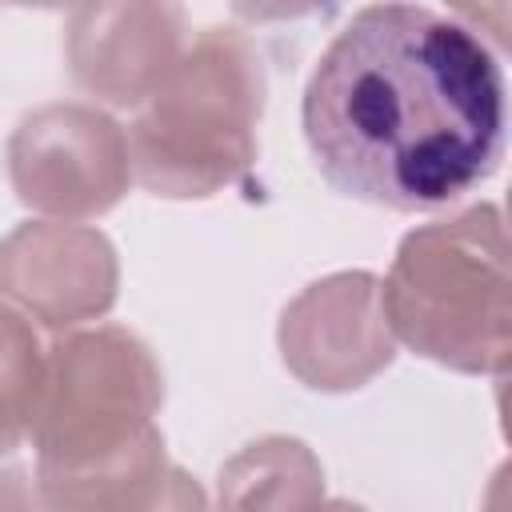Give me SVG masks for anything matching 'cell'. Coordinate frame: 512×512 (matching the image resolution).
<instances>
[{"instance_id": "1", "label": "cell", "mask_w": 512, "mask_h": 512, "mask_svg": "<svg viewBox=\"0 0 512 512\" xmlns=\"http://www.w3.org/2000/svg\"><path fill=\"white\" fill-rule=\"evenodd\" d=\"M300 116L336 192L392 212H436L500 168L508 84L492 44L460 16L368 4L320 52Z\"/></svg>"}, {"instance_id": "2", "label": "cell", "mask_w": 512, "mask_h": 512, "mask_svg": "<svg viewBox=\"0 0 512 512\" xmlns=\"http://www.w3.org/2000/svg\"><path fill=\"white\" fill-rule=\"evenodd\" d=\"M508 292V232L496 204H472L456 216L412 228L380 280L392 336L416 356L468 376L508 372Z\"/></svg>"}, {"instance_id": "3", "label": "cell", "mask_w": 512, "mask_h": 512, "mask_svg": "<svg viewBox=\"0 0 512 512\" xmlns=\"http://www.w3.org/2000/svg\"><path fill=\"white\" fill-rule=\"evenodd\" d=\"M264 96L260 52L240 28L196 32L128 128L132 176L164 200L232 188L256 164Z\"/></svg>"}, {"instance_id": "4", "label": "cell", "mask_w": 512, "mask_h": 512, "mask_svg": "<svg viewBox=\"0 0 512 512\" xmlns=\"http://www.w3.org/2000/svg\"><path fill=\"white\" fill-rule=\"evenodd\" d=\"M164 404V372L152 348L120 328H72L44 348V384L32 416L36 476L112 464L152 436Z\"/></svg>"}, {"instance_id": "5", "label": "cell", "mask_w": 512, "mask_h": 512, "mask_svg": "<svg viewBox=\"0 0 512 512\" xmlns=\"http://www.w3.org/2000/svg\"><path fill=\"white\" fill-rule=\"evenodd\" d=\"M8 180L16 200L48 220H96L132 184L128 132L96 104H40L8 136Z\"/></svg>"}, {"instance_id": "6", "label": "cell", "mask_w": 512, "mask_h": 512, "mask_svg": "<svg viewBox=\"0 0 512 512\" xmlns=\"http://www.w3.org/2000/svg\"><path fill=\"white\" fill-rule=\"evenodd\" d=\"M284 368L316 392H352L396 360V336L384 320L380 276L352 268L308 284L276 328Z\"/></svg>"}, {"instance_id": "7", "label": "cell", "mask_w": 512, "mask_h": 512, "mask_svg": "<svg viewBox=\"0 0 512 512\" xmlns=\"http://www.w3.org/2000/svg\"><path fill=\"white\" fill-rule=\"evenodd\" d=\"M120 292V260L100 228L24 220L0 240V296L44 328L100 320Z\"/></svg>"}, {"instance_id": "8", "label": "cell", "mask_w": 512, "mask_h": 512, "mask_svg": "<svg viewBox=\"0 0 512 512\" xmlns=\"http://www.w3.org/2000/svg\"><path fill=\"white\" fill-rule=\"evenodd\" d=\"M180 4H80L68 12L64 52L96 100L140 108L184 52Z\"/></svg>"}, {"instance_id": "9", "label": "cell", "mask_w": 512, "mask_h": 512, "mask_svg": "<svg viewBox=\"0 0 512 512\" xmlns=\"http://www.w3.org/2000/svg\"><path fill=\"white\" fill-rule=\"evenodd\" d=\"M324 468L296 436H260L224 460L216 512H320Z\"/></svg>"}, {"instance_id": "10", "label": "cell", "mask_w": 512, "mask_h": 512, "mask_svg": "<svg viewBox=\"0 0 512 512\" xmlns=\"http://www.w3.org/2000/svg\"><path fill=\"white\" fill-rule=\"evenodd\" d=\"M44 384V348L28 316L0 300V456H12L36 416Z\"/></svg>"}, {"instance_id": "11", "label": "cell", "mask_w": 512, "mask_h": 512, "mask_svg": "<svg viewBox=\"0 0 512 512\" xmlns=\"http://www.w3.org/2000/svg\"><path fill=\"white\" fill-rule=\"evenodd\" d=\"M140 512H212V508H208V496H204L200 480L188 476L180 464H172L164 488H160Z\"/></svg>"}, {"instance_id": "12", "label": "cell", "mask_w": 512, "mask_h": 512, "mask_svg": "<svg viewBox=\"0 0 512 512\" xmlns=\"http://www.w3.org/2000/svg\"><path fill=\"white\" fill-rule=\"evenodd\" d=\"M0 512H48L36 492V476L24 468H0Z\"/></svg>"}, {"instance_id": "13", "label": "cell", "mask_w": 512, "mask_h": 512, "mask_svg": "<svg viewBox=\"0 0 512 512\" xmlns=\"http://www.w3.org/2000/svg\"><path fill=\"white\" fill-rule=\"evenodd\" d=\"M320 512H368V508H360V504H352V500H332V504H324Z\"/></svg>"}]
</instances>
